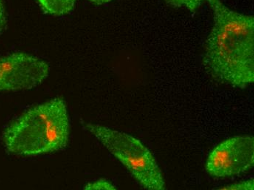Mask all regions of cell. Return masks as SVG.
Masks as SVG:
<instances>
[{
  "instance_id": "1",
  "label": "cell",
  "mask_w": 254,
  "mask_h": 190,
  "mask_svg": "<svg viewBox=\"0 0 254 190\" xmlns=\"http://www.w3.org/2000/svg\"><path fill=\"white\" fill-rule=\"evenodd\" d=\"M214 24L206 43L204 61L222 83L244 88L254 82V18L230 10L221 0H207Z\"/></svg>"
},
{
  "instance_id": "9",
  "label": "cell",
  "mask_w": 254,
  "mask_h": 190,
  "mask_svg": "<svg viewBox=\"0 0 254 190\" xmlns=\"http://www.w3.org/2000/svg\"><path fill=\"white\" fill-rule=\"evenodd\" d=\"M216 190H254V179L250 180L243 181L239 183L233 184V185H227V186L222 187V188H218Z\"/></svg>"
},
{
  "instance_id": "7",
  "label": "cell",
  "mask_w": 254,
  "mask_h": 190,
  "mask_svg": "<svg viewBox=\"0 0 254 190\" xmlns=\"http://www.w3.org/2000/svg\"><path fill=\"white\" fill-rule=\"evenodd\" d=\"M169 5L173 7H186L190 12H195L201 5L202 0H165Z\"/></svg>"
},
{
  "instance_id": "3",
  "label": "cell",
  "mask_w": 254,
  "mask_h": 190,
  "mask_svg": "<svg viewBox=\"0 0 254 190\" xmlns=\"http://www.w3.org/2000/svg\"><path fill=\"white\" fill-rule=\"evenodd\" d=\"M82 124L83 128L123 164L144 188L149 190H165L160 168L151 151L140 140L98 124Z\"/></svg>"
},
{
  "instance_id": "11",
  "label": "cell",
  "mask_w": 254,
  "mask_h": 190,
  "mask_svg": "<svg viewBox=\"0 0 254 190\" xmlns=\"http://www.w3.org/2000/svg\"><path fill=\"white\" fill-rule=\"evenodd\" d=\"M89 1H91L92 3H94V4L101 5V4H107V3L111 2L112 0H89Z\"/></svg>"
},
{
  "instance_id": "8",
  "label": "cell",
  "mask_w": 254,
  "mask_h": 190,
  "mask_svg": "<svg viewBox=\"0 0 254 190\" xmlns=\"http://www.w3.org/2000/svg\"><path fill=\"white\" fill-rule=\"evenodd\" d=\"M83 189L86 190H116V188L109 180L100 179L95 182L88 183Z\"/></svg>"
},
{
  "instance_id": "5",
  "label": "cell",
  "mask_w": 254,
  "mask_h": 190,
  "mask_svg": "<svg viewBox=\"0 0 254 190\" xmlns=\"http://www.w3.org/2000/svg\"><path fill=\"white\" fill-rule=\"evenodd\" d=\"M254 164V136H236L224 140L210 152L205 168L212 177L225 178L246 172Z\"/></svg>"
},
{
  "instance_id": "6",
  "label": "cell",
  "mask_w": 254,
  "mask_h": 190,
  "mask_svg": "<svg viewBox=\"0 0 254 190\" xmlns=\"http://www.w3.org/2000/svg\"><path fill=\"white\" fill-rule=\"evenodd\" d=\"M45 13L61 16L70 13L76 0H37Z\"/></svg>"
},
{
  "instance_id": "10",
  "label": "cell",
  "mask_w": 254,
  "mask_h": 190,
  "mask_svg": "<svg viewBox=\"0 0 254 190\" xmlns=\"http://www.w3.org/2000/svg\"><path fill=\"white\" fill-rule=\"evenodd\" d=\"M7 15L2 0H0V34L3 33L7 28Z\"/></svg>"
},
{
  "instance_id": "2",
  "label": "cell",
  "mask_w": 254,
  "mask_h": 190,
  "mask_svg": "<svg viewBox=\"0 0 254 190\" xmlns=\"http://www.w3.org/2000/svg\"><path fill=\"white\" fill-rule=\"evenodd\" d=\"M70 122L66 103L55 97L23 113L4 129L2 140L10 154L33 157L64 149Z\"/></svg>"
},
{
  "instance_id": "4",
  "label": "cell",
  "mask_w": 254,
  "mask_h": 190,
  "mask_svg": "<svg viewBox=\"0 0 254 190\" xmlns=\"http://www.w3.org/2000/svg\"><path fill=\"white\" fill-rule=\"evenodd\" d=\"M49 71L46 62L25 52L0 57V92L36 87L46 80Z\"/></svg>"
}]
</instances>
